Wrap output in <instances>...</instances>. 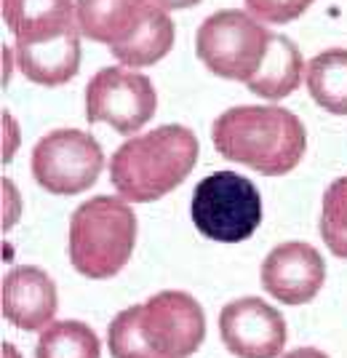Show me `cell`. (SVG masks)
Returning <instances> with one entry per match:
<instances>
[{"mask_svg":"<svg viewBox=\"0 0 347 358\" xmlns=\"http://www.w3.org/2000/svg\"><path fill=\"white\" fill-rule=\"evenodd\" d=\"M219 337L238 358H278L286 348V321L265 299L241 297L222 308Z\"/></svg>","mask_w":347,"mask_h":358,"instance_id":"obj_10","label":"cell"},{"mask_svg":"<svg viewBox=\"0 0 347 358\" xmlns=\"http://www.w3.org/2000/svg\"><path fill=\"white\" fill-rule=\"evenodd\" d=\"M3 19L16 41H43L77 27L75 0H3Z\"/></svg>","mask_w":347,"mask_h":358,"instance_id":"obj_14","label":"cell"},{"mask_svg":"<svg viewBox=\"0 0 347 358\" xmlns=\"http://www.w3.org/2000/svg\"><path fill=\"white\" fill-rule=\"evenodd\" d=\"M320 238L334 257L347 259V177L334 179L323 193Z\"/></svg>","mask_w":347,"mask_h":358,"instance_id":"obj_18","label":"cell"},{"mask_svg":"<svg viewBox=\"0 0 347 358\" xmlns=\"http://www.w3.org/2000/svg\"><path fill=\"white\" fill-rule=\"evenodd\" d=\"M136 243L134 209L112 195H96L70 217V262L86 275L105 281L118 275Z\"/></svg>","mask_w":347,"mask_h":358,"instance_id":"obj_4","label":"cell"},{"mask_svg":"<svg viewBox=\"0 0 347 358\" xmlns=\"http://www.w3.org/2000/svg\"><path fill=\"white\" fill-rule=\"evenodd\" d=\"M139 334L152 358H190L206 340V315L187 292H158L139 305Z\"/></svg>","mask_w":347,"mask_h":358,"instance_id":"obj_8","label":"cell"},{"mask_svg":"<svg viewBox=\"0 0 347 358\" xmlns=\"http://www.w3.org/2000/svg\"><path fill=\"white\" fill-rule=\"evenodd\" d=\"M302 51L297 48V43L288 41L286 35H275L272 32L265 62H262L259 73L246 86H249L251 94L265 96V99H283L291 91H297L300 80H302Z\"/></svg>","mask_w":347,"mask_h":358,"instance_id":"obj_15","label":"cell"},{"mask_svg":"<svg viewBox=\"0 0 347 358\" xmlns=\"http://www.w3.org/2000/svg\"><path fill=\"white\" fill-rule=\"evenodd\" d=\"M0 308L11 327L22 331H43L54 324V315L59 310L57 284L40 268L19 265L3 275Z\"/></svg>","mask_w":347,"mask_h":358,"instance_id":"obj_12","label":"cell"},{"mask_svg":"<svg viewBox=\"0 0 347 358\" xmlns=\"http://www.w3.org/2000/svg\"><path fill=\"white\" fill-rule=\"evenodd\" d=\"M3 358H22V356H19V350L11 343H3Z\"/></svg>","mask_w":347,"mask_h":358,"instance_id":"obj_23","label":"cell"},{"mask_svg":"<svg viewBox=\"0 0 347 358\" xmlns=\"http://www.w3.org/2000/svg\"><path fill=\"white\" fill-rule=\"evenodd\" d=\"M105 152L89 131L57 129L40 136L30 158L32 179L54 195H75L94 187L102 174Z\"/></svg>","mask_w":347,"mask_h":358,"instance_id":"obj_7","label":"cell"},{"mask_svg":"<svg viewBox=\"0 0 347 358\" xmlns=\"http://www.w3.org/2000/svg\"><path fill=\"white\" fill-rule=\"evenodd\" d=\"M77 27L126 67H150L174 45V22L150 0H77Z\"/></svg>","mask_w":347,"mask_h":358,"instance_id":"obj_3","label":"cell"},{"mask_svg":"<svg viewBox=\"0 0 347 358\" xmlns=\"http://www.w3.org/2000/svg\"><path fill=\"white\" fill-rule=\"evenodd\" d=\"M195 161L198 136L193 129L168 123L123 142L110 161V182L123 201L152 203L179 187Z\"/></svg>","mask_w":347,"mask_h":358,"instance_id":"obj_2","label":"cell"},{"mask_svg":"<svg viewBox=\"0 0 347 358\" xmlns=\"http://www.w3.org/2000/svg\"><path fill=\"white\" fill-rule=\"evenodd\" d=\"M307 91L332 115H347V48H329L304 70Z\"/></svg>","mask_w":347,"mask_h":358,"instance_id":"obj_16","label":"cell"},{"mask_svg":"<svg viewBox=\"0 0 347 358\" xmlns=\"http://www.w3.org/2000/svg\"><path fill=\"white\" fill-rule=\"evenodd\" d=\"M190 214L206 238L241 243L262 222V198L251 179L235 171H214L195 185Z\"/></svg>","mask_w":347,"mask_h":358,"instance_id":"obj_5","label":"cell"},{"mask_svg":"<svg viewBox=\"0 0 347 358\" xmlns=\"http://www.w3.org/2000/svg\"><path fill=\"white\" fill-rule=\"evenodd\" d=\"M310 6L313 0H246V8L270 24H286L302 16Z\"/></svg>","mask_w":347,"mask_h":358,"instance_id":"obj_20","label":"cell"},{"mask_svg":"<svg viewBox=\"0 0 347 358\" xmlns=\"http://www.w3.org/2000/svg\"><path fill=\"white\" fill-rule=\"evenodd\" d=\"M283 358H329V356L323 350H318V348H294Z\"/></svg>","mask_w":347,"mask_h":358,"instance_id":"obj_22","label":"cell"},{"mask_svg":"<svg viewBox=\"0 0 347 358\" xmlns=\"http://www.w3.org/2000/svg\"><path fill=\"white\" fill-rule=\"evenodd\" d=\"M102 345L96 331L83 321H54L43 329L35 358H99Z\"/></svg>","mask_w":347,"mask_h":358,"instance_id":"obj_17","label":"cell"},{"mask_svg":"<svg viewBox=\"0 0 347 358\" xmlns=\"http://www.w3.org/2000/svg\"><path fill=\"white\" fill-rule=\"evenodd\" d=\"M16 62L27 80L38 86H61L80 67V27L43 41H16Z\"/></svg>","mask_w":347,"mask_h":358,"instance_id":"obj_13","label":"cell"},{"mask_svg":"<svg viewBox=\"0 0 347 358\" xmlns=\"http://www.w3.org/2000/svg\"><path fill=\"white\" fill-rule=\"evenodd\" d=\"M216 152L265 177H283L297 169L307 150L302 120L283 107L241 105L225 110L212 126Z\"/></svg>","mask_w":347,"mask_h":358,"instance_id":"obj_1","label":"cell"},{"mask_svg":"<svg viewBox=\"0 0 347 358\" xmlns=\"http://www.w3.org/2000/svg\"><path fill=\"white\" fill-rule=\"evenodd\" d=\"M272 32L246 11H216L195 35L198 59L214 75L249 83L259 73Z\"/></svg>","mask_w":347,"mask_h":358,"instance_id":"obj_6","label":"cell"},{"mask_svg":"<svg viewBox=\"0 0 347 358\" xmlns=\"http://www.w3.org/2000/svg\"><path fill=\"white\" fill-rule=\"evenodd\" d=\"M262 289L283 305H304L326 281V262L316 246L304 241L278 243L259 270Z\"/></svg>","mask_w":347,"mask_h":358,"instance_id":"obj_11","label":"cell"},{"mask_svg":"<svg viewBox=\"0 0 347 358\" xmlns=\"http://www.w3.org/2000/svg\"><path fill=\"white\" fill-rule=\"evenodd\" d=\"M139 305H131L110 321L107 329V348L112 358H152L147 353V348L142 343V334H139Z\"/></svg>","mask_w":347,"mask_h":358,"instance_id":"obj_19","label":"cell"},{"mask_svg":"<svg viewBox=\"0 0 347 358\" xmlns=\"http://www.w3.org/2000/svg\"><path fill=\"white\" fill-rule=\"evenodd\" d=\"M158 96L150 78L128 73L123 67H105L86 86V118L89 123H107L118 134H134L150 123Z\"/></svg>","mask_w":347,"mask_h":358,"instance_id":"obj_9","label":"cell"},{"mask_svg":"<svg viewBox=\"0 0 347 358\" xmlns=\"http://www.w3.org/2000/svg\"><path fill=\"white\" fill-rule=\"evenodd\" d=\"M152 3H158L163 11H179V8H193L200 0H152Z\"/></svg>","mask_w":347,"mask_h":358,"instance_id":"obj_21","label":"cell"}]
</instances>
